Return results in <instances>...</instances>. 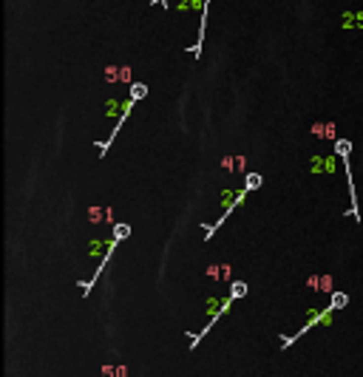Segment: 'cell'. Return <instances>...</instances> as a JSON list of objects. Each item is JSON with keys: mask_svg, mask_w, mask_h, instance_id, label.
<instances>
[{"mask_svg": "<svg viewBox=\"0 0 363 377\" xmlns=\"http://www.w3.org/2000/svg\"><path fill=\"white\" fill-rule=\"evenodd\" d=\"M343 26L352 29V26H363V14H343Z\"/></svg>", "mask_w": 363, "mask_h": 377, "instance_id": "6da1fadb", "label": "cell"}, {"mask_svg": "<svg viewBox=\"0 0 363 377\" xmlns=\"http://www.w3.org/2000/svg\"><path fill=\"white\" fill-rule=\"evenodd\" d=\"M312 134H318V137H332V134H335V125H332V122H329V125H315Z\"/></svg>", "mask_w": 363, "mask_h": 377, "instance_id": "7a4b0ae2", "label": "cell"}, {"mask_svg": "<svg viewBox=\"0 0 363 377\" xmlns=\"http://www.w3.org/2000/svg\"><path fill=\"white\" fill-rule=\"evenodd\" d=\"M145 94H147V85H142V82H134V85H131V97H134V100H142Z\"/></svg>", "mask_w": 363, "mask_h": 377, "instance_id": "3957f363", "label": "cell"}, {"mask_svg": "<svg viewBox=\"0 0 363 377\" xmlns=\"http://www.w3.org/2000/svg\"><path fill=\"white\" fill-rule=\"evenodd\" d=\"M113 233H116V241H122L125 236L131 233V227H128V224H116V227H113Z\"/></svg>", "mask_w": 363, "mask_h": 377, "instance_id": "277c9868", "label": "cell"}, {"mask_svg": "<svg viewBox=\"0 0 363 377\" xmlns=\"http://www.w3.org/2000/svg\"><path fill=\"white\" fill-rule=\"evenodd\" d=\"M258 184H261V176H258V173L247 176V187H258Z\"/></svg>", "mask_w": 363, "mask_h": 377, "instance_id": "5b68a950", "label": "cell"}, {"mask_svg": "<svg viewBox=\"0 0 363 377\" xmlns=\"http://www.w3.org/2000/svg\"><path fill=\"white\" fill-rule=\"evenodd\" d=\"M244 292H247V286L244 284H233V298H241Z\"/></svg>", "mask_w": 363, "mask_h": 377, "instance_id": "8992f818", "label": "cell"}, {"mask_svg": "<svg viewBox=\"0 0 363 377\" xmlns=\"http://www.w3.org/2000/svg\"><path fill=\"white\" fill-rule=\"evenodd\" d=\"M343 304H346V295H338V292H335V295H332V307H343Z\"/></svg>", "mask_w": 363, "mask_h": 377, "instance_id": "52a82bcc", "label": "cell"}]
</instances>
